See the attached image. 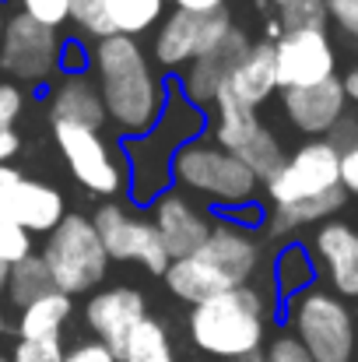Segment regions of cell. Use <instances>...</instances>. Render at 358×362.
<instances>
[{"label": "cell", "instance_id": "obj_25", "mask_svg": "<svg viewBox=\"0 0 358 362\" xmlns=\"http://www.w3.org/2000/svg\"><path fill=\"white\" fill-rule=\"evenodd\" d=\"M92 4L109 21L113 35H130V39L155 32V25L169 11V0H92Z\"/></svg>", "mask_w": 358, "mask_h": 362}, {"label": "cell", "instance_id": "obj_6", "mask_svg": "<svg viewBox=\"0 0 358 362\" xmlns=\"http://www.w3.org/2000/svg\"><path fill=\"white\" fill-rule=\"evenodd\" d=\"M39 260L46 264L53 288L71 299L92 296L109 274V257L102 250V240L92 218L81 211H67V218L49 236H42Z\"/></svg>", "mask_w": 358, "mask_h": 362}, {"label": "cell", "instance_id": "obj_44", "mask_svg": "<svg viewBox=\"0 0 358 362\" xmlns=\"http://www.w3.org/2000/svg\"><path fill=\"white\" fill-rule=\"evenodd\" d=\"M7 331V310H4V303H0V334Z\"/></svg>", "mask_w": 358, "mask_h": 362}, {"label": "cell", "instance_id": "obj_2", "mask_svg": "<svg viewBox=\"0 0 358 362\" xmlns=\"http://www.w3.org/2000/svg\"><path fill=\"white\" fill-rule=\"evenodd\" d=\"M260 267H263L260 229L218 215L204 246L183 260H172L169 271L162 274V281H165L169 296H176L186 306H197L222 292L253 285Z\"/></svg>", "mask_w": 358, "mask_h": 362}, {"label": "cell", "instance_id": "obj_31", "mask_svg": "<svg viewBox=\"0 0 358 362\" xmlns=\"http://www.w3.org/2000/svg\"><path fill=\"white\" fill-rule=\"evenodd\" d=\"M14 4L25 18H32L35 25L53 28V32H60L71 21V0H14Z\"/></svg>", "mask_w": 358, "mask_h": 362}, {"label": "cell", "instance_id": "obj_26", "mask_svg": "<svg viewBox=\"0 0 358 362\" xmlns=\"http://www.w3.org/2000/svg\"><path fill=\"white\" fill-rule=\"evenodd\" d=\"M270 281H274V296H281L285 303L295 299L299 292L316 285V264L309 257V246L302 243H285L270 264Z\"/></svg>", "mask_w": 358, "mask_h": 362}, {"label": "cell", "instance_id": "obj_20", "mask_svg": "<svg viewBox=\"0 0 358 362\" xmlns=\"http://www.w3.org/2000/svg\"><path fill=\"white\" fill-rule=\"evenodd\" d=\"M229 99H236L246 110H260L267 99L278 95V71H274V42L253 39L249 49L239 57L222 85Z\"/></svg>", "mask_w": 358, "mask_h": 362}, {"label": "cell", "instance_id": "obj_22", "mask_svg": "<svg viewBox=\"0 0 358 362\" xmlns=\"http://www.w3.org/2000/svg\"><path fill=\"white\" fill-rule=\"evenodd\" d=\"M348 204V194L338 187L316 201H302V204H288V208H267L260 229L267 233V240H288L292 233L306 229V226H323L330 222L341 208Z\"/></svg>", "mask_w": 358, "mask_h": 362}, {"label": "cell", "instance_id": "obj_45", "mask_svg": "<svg viewBox=\"0 0 358 362\" xmlns=\"http://www.w3.org/2000/svg\"><path fill=\"white\" fill-rule=\"evenodd\" d=\"M0 28H4V11H0Z\"/></svg>", "mask_w": 358, "mask_h": 362}, {"label": "cell", "instance_id": "obj_33", "mask_svg": "<svg viewBox=\"0 0 358 362\" xmlns=\"http://www.w3.org/2000/svg\"><path fill=\"white\" fill-rule=\"evenodd\" d=\"M28 253H35V240L0 215V264H18Z\"/></svg>", "mask_w": 358, "mask_h": 362}, {"label": "cell", "instance_id": "obj_41", "mask_svg": "<svg viewBox=\"0 0 358 362\" xmlns=\"http://www.w3.org/2000/svg\"><path fill=\"white\" fill-rule=\"evenodd\" d=\"M281 35H285V32H281V25L267 14V21H263V42H278Z\"/></svg>", "mask_w": 358, "mask_h": 362}, {"label": "cell", "instance_id": "obj_39", "mask_svg": "<svg viewBox=\"0 0 358 362\" xmlns=\"http://www.w3.org/2000/svg\"><path fill=\"white\" fill-rule=\"evenodd\" d=\"M172 7H183V11H193V14H211V11H222L229 7V0H169Z\"/></svg>", "mask_w": 358, "mask_h": 362}, {"label": "cell", "instance_id": "obj_21", "mask_svg": "<svg viewBox=\"0 0 358 362\" xmlns=\"http://www.w3.org/2000/svg\"><path fill=\"white\" fill-rule=\"evenodd\" d=\"M46 120L106 130V110L92 74H60L46 92Z\"/></svg>", "mask_w": 358, "mask_h": 362}, {"label": "cell", "instance_id": "obj_11", "mask_svg": "<svg viewBox=\"0 0 358 362\" xmlns=\"http://www.w3.org/2000/svg\"><path fill=\"white\" fill-rule=\"evenodd\" d=\"M338 165H341V151L320 137V141H302L285 165L263 183L267 194V208H288V204H302V201H316L330 190L341 187L338 180Z\"/></svg>", "mask_w": 358, "mask_h": 362}, {"label": "cell", "instance_id": "obj_9", "mask_svg": "<svg viewBox=\"0 0 358 362\" xmlns=\"http://www.w3.org/2000/svg\"><path fill=\"white\" fill-rule=\"evenodd\" d=\"M232 28H236V18H232L229 7L211 11V14H193V11H183V7H169L165 18L151 32L148 57L165 78L183 74L190 64L215 53L229 39Z\"/></svg>", "mask_w": 358, "mask_h": 362}, {"label": "cell", "instance_id": "obj_13", "mask_svg": "<svg viewBox=\"0 0 358 362\" xmlns=\"http://www.w3.org/2000/svg\"><path fill=\"white\" fill-rule=\"evenodd\" d=\"M0 215L14 222L21 233H28L32 240L49 236L67 218V197L60 187L25 169L0 165Z\"/></svg>", "mask_w": 358, "mask_h": 362}, {"label": "cell", "instance_id": "obj_36", "mask_svg": "<svg viewBox=\"0 0 358 362\" xmlns=\"http://www.w3.org/2000/svg\"><path fill=\"white\" fill-rule=\"evenodd\" d=\"M327 21L358 42V0H327Z\"/></svg>", "mask_w": 358, "mask_h": 362}, {"label": "cell", "instance_id": "obj_8", "mask_svg": "<svg viewBox=\"0 0 358 362\" xmlns=\"http://www.w3.org/2000/svg\"><path fill=\"white\" fill-rule=\"evenodd\" d=\"M49 130L71 180L81 190L102 201H119L126 194V158L117 141L106 137V130L74 123H49Z\"/></svg>", "mask_w": 358, "mask_h": 362}, {"label": "cell", "instance_id": "obj_28", "mask_svg": "<svg viewBox=\"0 0 358 362\" xmlns=\"http://www.w3.org/2000/svg\"><path fill=\"white\" fill-rule=\"evenodd\" d=\"M46 292H53V281H49L46 264L39 260V253H28L25 260L11 264V271H7V288H4V303H7L14 313L25 310L28 303H35V299L46 296Z\"/></svg>", "mask_w": 358, "mask_h": 362}, {"label": "cell", "instance_id": "obj_24", "mask_svg": "<svg viewBox=\"0 0 358 362\" xmlns=\"http://www.w3.org/2000/svg\"><path fill=\"white\" fill-rule=\"evenodd\" d=\"M74 317V299L64 292H46L25 310H18L14 331L21 341H39V338H64V327Z\"/></svg>", "mask_w": 358, "mask_h": 362}, {"label": "cell", "instance_id": "obj_1", "mask_svg": "<svg viewBox=\"0 0 358 362\" xmlns=\"http://www.w3.org/2000/svg\"><path fill=\"white\" fill-rule=\"evenodd\" d=\"M88 74L99 88L106 127L119 141L144 137L169 103L172 81L151 64L141 39L106 35L88 46Z\"/></svg>", "mask_w": 358, "mask_h": 362}, {"label": "cell", "instance_id": "obj_14", "mask_svg": "<svg viewBox=\"0 0 358 362\" xmlns=\"http://www.w3.org/2000/svg\"><path fill=\"white\" fill-rule=\"evenodd\" d=\"M278 92L309 88L338 78V49L327 32H288L274 42Z\"/></svg>", "mask_w": 358, "mask_h": 362}, {"label": "cell", "instance_id": "obj_17", "mask_svg": "<svg viewBox=\"0 0 358 362\" xmlns=\"http://www.w3.org/2000/svg\"><path fill=\"white\" fill-rule=\"evenodd\" d=\"M309 257L316 264V274L327 278L334 296L358 299V229L352 222L330 218L316 226L309 240Z\"/></svg>", "mask_w": 358, "mask_h": 362}, {"label": "cell", "instance_id": "obj_38", "mask_svg": "<svg viewBox=\"0 0 358 362\" xmlns=\"http://www.w3.org/2000/svg\"><path fill=\"white\" fill-rule=\"evenodd\" d=\"M64 362H117V356L106 349V345H99V341H78L74 349H67L64 352Z\"/></svg>", "mask_w": 358, "mask_h": 362}, {"label": "cell", "instance_id": "obj_27", "mask_svg": "<svg viewBox=\"0 0 358 362\" xmlns=\"http://www.w3.org/2000/svg\"><path fill=\"white\" fill-rule=\"evenodd\" d=\"M117 362H179V356H176V345H172L165 324L155 317H144L123 341Z\"/></svg>", "mask_w": 358, "mask_h": 362}, {"label": "cell", "instance_id": "obj_15", "mask_svg": "<svg viewBox=\"0 0 358 362\" xmlns=\"http://www.w3.org/2000/svg\"><path fill=\"white\" fill-rule=\"evenodd\" d=\"M148 211H151L148 218H151L158 240L165 246L169 260H183V257H190L193 250H201L204 240L211 236L215 218H218V215H211L204 204H197L193 197L179 194L176 187L162 190V194L148 204Z\"/></svg>", "mask_w": 358, "mask_h": 362}, {"label": "cell", "instance_id": "obj_4", "mask_svg": "<svg viewBox=\"0 0 358 362\" xmlns=\"http://www.w3.org/2000/svg\"><path fill=\"white\" fill-rule=\"evenodd\" d=\"M204 113L197 106H190L176 88L169 92V103L162 110L158 123L144 134V137H133V141H123V158H126V194L133 204H151L162 190H169L172 176V155L204 134Z\"/></svg>", "mask_w": 358, "mask_h": 362}, {"label": "cell", "instance_id": "obj_32", "mask_svg": "<svg viewBox=\"0 0 358 362\" xmlns=\"http://www.w3.org/2000/svg\"><path fill=\"white\" fill-rule=\"evenodd\" d=\"M64 338H39V341H14L11 362H64Z\"/></svg>", "mask_w": 358, "mask_h": 362}, {"label": "cell", "instance_id": "obj_30", "mask_svg": "<svg viewBox=\"0 0 358 362\" xmlns=\"http://www.w3.org/2000/svg\"><path fill=\"white\" fill-rule=\"evenodd\" d=\"M281 32H327V0H267Z\"/></svg>", "mask_w": 358, "mask_h": 362}, {"label": "cell", "instance_id": "obj_37", "mask_svg": "<svg viewBox=\"0 0 358 362\" xmlns=\"http://www.w3.org/2000/svg\"><path fill=\"white\" fill-rule=\"evenodd\" d=\"M338 180H341V190L348 197H358V144L341 151V165H338Z\"/></svg>", "mask_w": 358, "mask_h": 362}, {"label": "cell", "instance_id": "obj_34", "mask_svg": "<svg viewBox=\"0 0 358 362\" xmlns=\"http://www.w3.org/2000/svg\"><path fill=\"white\" fill-rule=\"evenodd\" d=\"M21 113H25V88L0 78V130H18Z\"/></svg>", "mask_w": 358, "mask_h": 362}, {"label": "cell", "instance_id": "obj_3", "mask_svg": "<svg viewBox=\"0 0 358 362\" xmlns=\"http://www.w3.org/2000/svg\"><path fill=\"white\" fill-rule=\"evenodd\" d=\"M270 310H274V292L253 281L190 306L186 334L197 352L218 362H236L242 356L263 352Z\"/></svg>", "mask_w": 358, "mask_h": 362}, {"label": "cell", "instance_id": "obj_10", "mask_svg": "<svg viewBox=\"0 0 358 362\" xmlns=\"http://www.w3.org/2000/svg\"><path fill=\"white\" fill-rule=\"evenodd\" d=\"M64 35L11 11L0 28V74L21 88H49L60 78Z\"/></svg>", "mask_w": 358, "mask_h": 362}, {"label": "cell", "instance_id": "obj_42", "mask_svg": "<svg viewBox=\"0 0 358 362\" xmlns=\"http://www.w3.org/2000/svg\"><path fill=\"white\" fill-rule=\"evenodd\" d=\"M7 271H11V264H0V299H4V288H7Z\"/></svg>", "mask_w": 358, "mask_h": 362}, {"label": "cell", "instance_id": "obj_12", "mask_svg": "<svg viewBox=\"0 0 358 362\" xmlns=\"http://www.w3.org/2000/svg\"><path fill=\"white\" fill-rule=\"evenodd\" d=\"M88 218H92V226H95V233H99L102 250H106L109 260L137 264V267H144V271L155 274V278H162V274L169 271L172 260H169L165 246L158 240L151 218L130 211V208L119 204V201H102V204L95 208V215H88Z\"/></svg>", "mask_w": 358, "mask_h": 362}, {"label": "cell", "instance_id": "obj_18", "mask_svg": "<svg viewBox=\"0 0 358 362\" xmlns=\"http://www.w3.org/2000/svg\"><path fill=\"white\" fill-rule=\"evenodd\" d=\"M281 113H285V120L292 123V130L306 134V141L330 137L334 127L348 113V95H345L341 78H330V81L309 85V88L281 92Z\"/></svg>", "mask_w": 358, "mask_h": 362}, {"label": "cell", "instance_id": "obj_40", "mask_svg": "<svg viewBox=\"0 0 358 362\" xmlns=\"http://www.w3.org/2000/svg\"><path fill=\"white\" fill-rule=\"evenodd\" d=\"M341 85H345V95H348V103H355L358 106V60H355V67L341 78Z\"/></svg>", "mask_w": 358, "mask_h": 362}, {"label": "cell", "instance_id": "obj_23", "mask_svg": "<svg viewBox=\"0 0 358 362\" xmlns=\"http://www.w3.org/2000/svg\"><path fill=\"white\" fill-rule=\"evenodd\" d=\"M204 120H208L204 123V134H208L218 148H225V151H232V155L263 127V120L256 117V110L239 106L236 99H229L225 92H218V99L204 110Z\"/></svg>", "mask_w": 358, "mask_h": 362}, {"label": "cell", "instance_id": "obj_7", "mask_svg": "<svg viewBox=\"0 0 358 362\" xmlns=\"http://www.w3.org/2000/svg\"><path fill=\"white\" fill-rule=\"evenodd\" d=\"M288 306V334L309 352L313 362H355L358 324L352 306L323 285L299 292Z\"/></svg>", "mask_w": 358, "mask_h": 362}, {"label": "cell", "instance_id": "obj_43", "mask_svg": "<svg viewBox=\"0 0 358 362\" xmlns=\"http://www.w3.org/2000/svg\"><path fill=\"white\" fill-rule=\"evenodd\" d=\"M236 362H263V352H253V356H242V359Z\"/></svg>", "mask_w": 358, "mask_h": 362}, {"label": "cell", "instance_id": "obj_16", "mask_svg": "<svg viewBox=\"0 0 358 362\" xmlns=\"http://www.w3.org/2000/svg\"><path fill=\"white\" fill-rule=\"evenodd\" d=\"M148 317V299L141 288L133 285H109V288H95L85 303V324L92 331V341L106 345L113 356H119L123 341L130 338V331Z\"/></svg>", "mask_w": 358, "mask_h": 362}, {"label": "cell", "instance_id": "obj_29", "mask_svg": "<svg viewBox=\"0 0 358 362\" xmlns=\"http://www.w3.org/2000/svg\"><path fill=\"white\" fill-rule=\"evenodd\" d=\"M236 158L260 180V183H267L281 165H285V158H288V151H285V144L278 141V134L270 130V127H260L242 148L236 151Z\"/></svg>", "mask_w": 358, "mask_h": 362}, {"label": "cell", "instance_id": "obj_46", "mask_svg": "<svg viewBox=\"0 0 358 362\" xmlns=\"http://www.w3.org/2000/svg\"><path fill=\"white\" fill-rule=\"evenodd\" d=\"M0 362H11V359H7V356H0Z\"/></svg>", "mask_w": 358, "mask_h": 362}, {"label": "cell", "instance_id": "obj_19", "mask_svg": "<svg viewBox=\"0 0 358 362\" xmlns=\"http://www.w3.org/2000/svg\"><path fill=\"white\" fill-rule=\"evenodd\" d=\"M249 32H242V28H232L229 32V39L215 49V53H208L204 60H197V64H190L183 74H176V92L190 103V106H197L201 113L218 99V92H222V85H225V78H229V71H232V64H236L239 57L249 49Z\"/></svg>", "mask_w": 358, "mask_h": 362}, {"label": "cell", "instance_id": "obj_35", "mask_svg": "<svg viewBox=\"0 0 358 362\" xmlns=\"http://www.w3.org/2000/svg\"><path fill=\"white\" fill-rule=\"evenodd\" d=\"M263 362H313V359H309V352L288 331H281V334H274L263 345Z\"/></svg>", "mask_w": 358, "mask_h": 362}, {"label": "cell", "instance_id": "obj_5", "mask_svg": "<svg viewBox=\"0 0 358 362\" xmlns=\"http://www.w3.org/2000/svg\"><path fill=\"white\" fill-rule=\"evenodd\" d=\"M169 176L179 194L193 197L197 204L208 201L211 208H218V215H236L242 208L256 204V194H260V180L232 151L218 148L208 134L186 141L172 155Z\"/></svg>", "mask_w": 358, "mask_h": 362}]
</instances>
